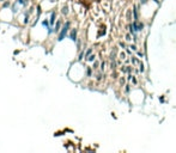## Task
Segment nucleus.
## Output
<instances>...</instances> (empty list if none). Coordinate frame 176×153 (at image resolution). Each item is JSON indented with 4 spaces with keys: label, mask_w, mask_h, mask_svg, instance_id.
Here are the masks:
<instances>
[{
    "label": "nucleus",
    "mask_w": 176,
    "mask_h": 153,
    "mask_svg": "<svg viewBox=\"0 0 176 153\" xmlns=\"http://www.w3.org/2000/svg\"><path fill=\"white\" fill-rule=\"evenodd\" d=\"M70 29H71V22L67 20V22H65V24L62 25L60 33H58V41H59V42H61L65 37H67L68 33H70Z\"/></svg>",
    "instance_id": "obj_1"
},
{
    "label": "nucleus",
    "mask_w": 176,
    "mask_h": 153,
    "mask_svg": "<svg viewBox=\"0 0 176 153\" xmlns=\"http://www.w3.org/2000/svg\"><path fill=\"white\" fill-rule=\"evenodd\" d=\"M132 25H133V29L136 30V33H142L144 31V29H145V23L142 22V20H133L132 22Z\"/></svg>",
    "instance_id": "obj_2"
},
{
    "label": "nucleus",
    "mask_w": 176,
    "mask_h": 153,
    "mask_svg": "<svg viewBox=\"0 0 176 153\" xmlns=\"http://www.w3.org/2000/svg\"><path fill=\"white\" fill-rule=\"evenodd\" d=\"M68 38L73 42L78 41V30L77 29H71L70 33H68Z\"/></svg>",
    "instance_id": "obj_3"
},
{
    "label": "nucleus",
    "mask_w": 176,
    "mask_h": 153,
    "mask_svg": "<svg viewBox=\"0 0 176 153\" xmlns=\"http://www.w3.org/2000/svg\"><path fill=\"white\" fill-rule=\"evenodd\" d=\"M125 18H126V22H127V23H132V22H133V12H132V10L127 8L126 14H125Z\"/></svg>",
    "instance_id": "obj_4"
},
{
    "label": "nucleus",
    "mask_w": 176,
    "mask_h": 153,
    "mask_svg": "<svg viewBox=\"0 0 176 153\" xmlns=\"http://www.w3.org/2000/svg\"><path fill=\"white\" fill-rule=\"evenodd\" d=\"M116 56H117V48L114 47L113 50H111V53H110V55H109V61L116 60Z\"/></svg>",
    "instance_id": "obj_5"
},
{
    "label": "nucleus",
    "mask_w": 176,
    "mask_h": 153,
    "mask_svg": "<svg viewBox=\"0 0 176 153\" xmlns=\"http://www.w3.org/2000/svg\"><path fill=\"white\" fill-rule=\"evenodd\" d=\"M61 28H62V22L60 19L56 20V23H55V27H54V33H59L61 30Z\"/></svg>",
    "instance_id": "obj_6"
},
{
    "label": "nucleus",
    "mask_w": 176,
    "mask_h": 153,
    "mask_svg": "<svg viewBox=\"0 0 176 153\" xmlns=\"http://www.w3.org/2000/svg\"><path fill=\"white\" fill-rule=\"evenodd\" d=\"M55 20H56V12H55V11H52V12H50V18H49V23H50L52 27L55 24Z\"/></svg>",
    "instance_id": "obj_7"
},
{
    "label": "nucleus",
    "mask_w": 176,
    "mask_h": 153,
    "mask_svg": "<svg viewBox=\"0 0 176 153\" xmlns=\"http://www.w3.org/2000/svg\"><path fill=\"white\" fill-rule=\"evenodd\" d=\"M94 71H95V69H94L92 67H90V66L86 67V68H85V74H86V77H88V78H91V77H92V73H94Z\"/></svg>",
    "instance_id": "obj_8"
},
{
    "label": "nucleus",
    "mask_w": 176,
    "mask_h": 153,
    "mask_svg": "<svg viewBox=\"0 0 176 153\" xmlns=\"http://www.w3.org/2000/svg\"><path fill=\"white\" fill-rule=\"evenodd\" d=\"M102 79H104V74H103V71H101V69H97L96 80H97V81H101Z\"/></svg>",
    "instance_id": "obj_9"
},
{
    "label": "nucleus",
    "mask_w": 176,
    "mask_h": 153,
    "mask_svg": "<svg viewBox=\"0 0 176 153\" xmlns=\"http://www.w3.org/2000/svg\"><path fill=\"white\" fill-rule=\"evenodd\" d=\"M131 91H132V85H131L129 83H127V84L123 86V92H125V94H128V93H131Z\"/></svg>",
    "instance_id": "obj_10"
},
{
    "label": "nucleus",
    "mask_w": 176,
    "mask_h": 153,
    "mask_svg": "<svg viewBox=\"0 0 176 153\" xmlns=\"http://www.w3.org/2000/svg\"><path fill=\"white\" fill-rule=\"evenodd\" d=\"M129 58H131V62H132V65H133V66H137V65H139V62H140V61H139V59H138L137 56L132 55V56H129Z\"/></svg>",
    "instance_id": "obj_11"
},
{
    "label": "nucleus",
    "mask_w": 176,
    "mask_h": 153,
    "mask_svg": "<svg viewBox=\"0 0 176 153\" xmlns=\"http://www.w3.org/2000/svg\"><path fill=\"white\" fill-rule=\"evenodd\" d=\"M18 11H19V4L16 1V3L12 4V12L13 13H18Z\"/></svg>",
    "instance_id": "obj_12"
},
{
    "label": "nucleus",
    "mask_w": 176,
    "mask_h": 153,
    "mask_svg": "<svg viewBox=\"0 0 176 153\" xmlns=\"http://www.w3.org/2000/svg\"><path fill=\"white\" fill-rule=\"evenodd\" d=\"M117 60H111L110 61V68H111V71H116V68H117Z\"/></svg>",
    "instance_id": "obj_13"
},
{
    "label": "nucleus",
    "mask_w": 176,
    "mask_h": 153,
    "mask_svg": "<svg viewBox=\"0 0 176 153\" xmlns=\"http://www.w3.org/2000/svg\"><path fill=\"white\" fill-rule=\"evenodd\" d=\"M119 83H120V86L123 87L126 84H127V79H126V77H121L120 79H119Z\"/></svg>",
    "instance_id": "obj_14"
},
{
    "label": "nucleus",
    "mask_w": 176,
    "mask_h": 153,
    "mask_svg": "<svg viewBox=\"0 0 176 153\" xmlns=\"http://www.w3.org/2000/svg\"><path fill=\"white\" fill-rule=\"evenodd\" d=\"M125 41H126V42H131V41H133V36H132V33H126V35H125Z\"/></svg>",
    "instance_id": "obj_15"
},
{
    "label": "nucleus",
    "mask_w": 176,
    "mask_h": 153,
    "mask_svg": "<svg viewBox=\"0 0 176 153\" xmlns=\"http://www.w3.org/2000/svg\"><path fill=\"white\" fill-rule=\"evenodd\" d=\"M83 59H85V49H81L79 56H78V61H83Z\"/></svg>",
    "instance_id": "obj_16"
},
{
    "label": "nucleus",
    "mask_w": 176,
    "mask_h": 153,
    "mask_svg": "<svg viewBox=\"0 0 176 153\" xmlns=\"http://www.w3.org/2000/svg\"><path fill=\"white\" fill-rule=\"evenodd\" d=\"M92 53H94V49H92V48H88V49L85 50V59L89 58V56H90Z\"/></svg>",
    "instance_id": "obj_17"
},
{
    "label": "nucleus",
    "mask_w": 176,
    "mask_h": 153,
    "mask_svg": "<svg viewBox=\"0 0 176 153\" xmlns=\"http://www.w3.org/2000/svg\"><path fill=\"white\" fill-rule=\"evenodd\" d=\"M85 60L88 61V62H94V61L96 60V55H95V54H91V55H90L89 58H86Z\"/></svg>",
    "instance_id": "obj_18"
},
{
    "label": "nucleus",
    "mask_w": 176,
    "mask_h": 153,
    "mask_svg": "<svg viewBox=\"0 0 176 153\" xmlns=\"http://www.w3.org/2000/svg\"><path fill=\"white\" fill-rule=\"evenodd\" d=\"M100 66H101V64H100V61H97V60L94 61V65H92V68H94L95 71H97V69L100 68Z\"/></svg>",
    "instance_id": "obj_19"
},
{
    "label": "nucleus",
    "mask_w": 176,
    "mask_h": 153,
    "mask_svg": "<svg viewBox=\"0 0 176 153\" xmlns=\"http://www.w3.org/2000/svg\"><path fill=\"white\" fill-rule=\"evenodd\" d=\"M139 71H140V73H144V72H145V65L142 64V61L139 62Z\"/></svg>",
    "instance_id": "obj_20"
},
{
    "label": "nucleus",
    "mask_w": 176,
    "mask_h": 153,
    "mask_svg": "<svg viewBox=\"0 0 176 153\" xmlns=\"http://www.w3.org/2000/svg\"><path fill=\"white\" fill-rule=\"evenodd\" d=\"M61 12H62V14H65V16H67V14H68V6H67V5H65V6L62 7V10H61Z\"/></svg>",
    "instance_id": "obj_21"
},
{
    "label": "nucleus",
    "mask_w": 176,
    "mask_h": 153,
    "mask_svg": "<svg viewBox=\"0 0 176 153\" xmlns=\"http://www.w3.org/2000/svg\"><path fill=\"white\" fill-rule=\"evenodd\" d=\"M131 83H132L133 85H138V83H139V81H138V78H137V75H133V77H132V80H131Z\"/></svg>",
    "instance_id": "obj_22"
},
{
    "label": "nucleus",
    "mask_w": 176,
    "mask_h": 153,
    "mask_svg": "<svg viewBox=\"0 0 176 153\" xmlns=\"http://www.w3.org/2000/svg\"><path fill=\"white\" fill-rule=\"evenodd\" d=\"M126 59H127V53L126 52L120 53V60H126Z\"/></svg>",
    "instance_id": "obj_23"
},
{
    "label": "nucleus",
    "mask_w": 176,
    "mask_h": 153,
    "mask_svg": "<svg viewBox=\"0 0 176 153\" xmlns=\"http://www.w3.org/2000/svg\"><path fill=\"white\" fill-rule=\"evenodd\" d=\"M106 66H107V62H106V61H102V62H101V66H100V69L104 72V71H106Z\"/></svg>",
    "instance_id": "obj_24"
},
{
    "label": "nucleus",
    "mask_w": 176,
    "mask_h": 153,
    "mask_svg": "<svg viewBox=\"0 0 176 153\" xmlns=\"http://www.w3.org/2000/svg\"><path fill=\"white\" fill-rule=\"evenodd\" d=\"M129 48L133 50V53H137V50H138V47H137V43H133V44H131Z\"/></svg>",
    "instance_id": "obj_25"
},
{
    "label": "nucleus",
    "mask_w": 176,
    "mask_h": 153,
    "mask_svg": "<svg viewBox=\"0 0 176 153\" xmlns=\"http://www.w3.org/2000/svg\"><path fill=\"white\" fill-rule=\"evenodd\" d=\"M120 71H121L122 73L126 74V72H127V65H122V66L120 67Z\"/></svg>",
    "instance_id": "obj_26"
},
{
    "label": "nucleus",
    "mask_w": 176,
    "mask_h": 153,
    "mask_svg": "<svg viewBox=\"0 0 176 153\" xmlns=\"http://www.w3.org/2000/svg\"><path fill=\"white\" fill-rule=\"evenodd\" d=\"M150 3V0H139V4L142 5V6H145V5H148Z\"/></svg>",
    "instance_id": "obj_27"
},
{
    "label": "nucleus",
    "mask_w": 176,
    "mask_h": 153,
    "mask_svg": "<svg viewBox=\"0 0 176 153\" xmlns=\"http://www.w3.org/2000/svg\"><path fill=\"white\" fill-rule=\"evenodd\" d=\"M133 72H134V68H133L132 66H128V65H127V72H126V74L133 73Z\"/></svg>",
    "instance_id": "obj_28"
},
{
    "label": "nucleus",
    "mask_w": 176,
    "mask_h": 153,
    "mask_svg": "<svg viewBox=\"0 0 176 153\" xmlns=\"http://www.w3.org/2000/svg\"><path fill=\"white\" fill-rule=\"evenodd\" d=\"M31 11H29L28 13H25V17H24V24H28L29 23V14H30Z\"/></svg>",
    "instance_id": "obj_29"
},
{
    "label": "nucleus",
    "mask_w": 176,
    "mask_h": 153,
    "mask_svg": "<svg viewBox=\"0 0 176 153\" xmlns=\"http://www.w3.org/2000/svg\"><path fill=\"white\" fill-rule=\"evenodd\" d=\"M165 102V94H162V96H159V103L163 104Z\"/></svg>",
    "instance_id": "obj_30"
},
{
    "label": "nucleus",
    "mask_w": 176,
    "mask_h": 153,
    "mask_svg": "<svg viewBox=\"0 0 176 153\" xmlns=\"http://www.w3.org/2000/svg\"><path fill=\"white\" fill-rule=\"evenodd\" d=\"M119 46L121 47L122 49H126V48H127V46H126V43H125V42H122V41H120V42H119Z\"/></svg>",
    "instance_id": "obj_31"
},
{
    "label": "nucleus",
    "mask_w": 176,
    "mask_h": 153,
    "mask_svg": "<svg viewBox=\"0 0 176 153\" xmlns=\"http://www.w3.org/2000/svg\"><path fill=\"white\" fill-rule=\"evenodd\" d=\"M10 6V1H8V0H5V1H4V4H3V7H4V8H6V7H8Z\"/></svg>",
    "instance_id": "obj_32"
},
{
    "label": "nucleus",
    "mask_w": 176,
    "mask_h": 153,
    "mask_svg": "<svg viewBox=\"0 0 176 153\" xmlns=\"http://www.w3.org/2000/svg\"><path fill=\"white\" fill-rule=\"evenodd\" d=\"M77 47H78V50H81V41L80 40L77 41Z\"/></svg>",
    "instance_id": "obj_33"
},
{
    "label": "nucleus",
    "mask_w": 176,
    "mask_h": 153,
    "mask_svg": "<svg viewBox=\"0 0 176 153\" xmlns=\"http://www.w3.org/2000/svg\"><path fill=\"white\" fill-rule=\"evenodd\" d=\"M132 36H133V42H134V43H138V35L134 33V35H132Z\"/></svg>",
    "instance_id": "obj_34"
},
{
    "label": "nucleus",
    "mask_w": 176,
    "mask_h": 153,
    "mask_svg": "<svg viewBox=\"0 0 176 153\" xmlns=\"http://www.w3.org/2000/svg\"><path fill=\"white\" fill-rule=\"evenodd\" d=\"M137 55H138L140 59H142V58H144V54H142V52H139V50H137Z\"/></svg>",
    "instance_id": "obj_35"
},
{
    "label": "nucleus",
    "mask_w": 176,
    "mask_h": 153,
    "mask_svg": "<svg viewBox=\"0 0 176 153\" xmlns=\"http://www.w3.org/2000/svg\"><path fill=\"white\" fill-rule=\"evenodd\" d=\"M152 1L156 4L157 6H159V5H161V1H159V0H152Z\"/></svg>",
    "instance_id": "obj_36"
},
{
    "label": "nucleus",
    "mask_w": 176,
    "mask_h": 153,
    "mask_svg": "<svg viewBox=\"0 0 176 153\" xmlns=\"http://www.w3.org/2000/svg\"><path fill=\"white\" fill-rule=\"evenodd\" d=\"M4 1H5V0H0V3H4Z\"/></svg>",
    "instance_id": "obj_37"
}]
</instances>
